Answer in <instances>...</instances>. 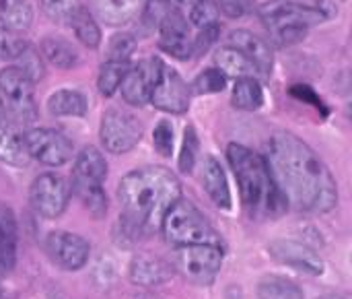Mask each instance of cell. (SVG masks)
I'll return each instance as SVG.
<instances>
[{
	"instance_id": "8",
	"label": "cell",
	"mask_w": 352,
	"mask_h": 299,
	"mask_svg": "<svg viewBox=\"0 0 352 299\" xmlns=\"http://www.w3.org/2000/svg\"><path fill=\"white\" fill-rule=\"evenodd\" d=\"M23 143L29 157L47 167H62L72 159V143L54 128H29L23 132Z\"/></svg>"
},
{
	"instance_id": "6",
	"label": "cell",
	"mask_w": 352,
	"mask_h": 299,
	"mask_svg": "<svg viewBox=\"0 0 352 299\" xmlns=\"http://www.w3.org/2000/svg\"><path fill=\"white\" fill-rule=\"evenodd\" d=\"M0 110L12 126H29L37 118L33 83L16 66L0 70Z\"/></svg>"
},
{
	"instance_id": "16",
	"label": "cell",
	"mask_w": 352,
	"mask_h": 299,
	"mask_svg": "<svg viewBox=\"0 0 352 299\" xmlns=\"http://www.w3.org/2000/svg\"><path fill=\"white\" fill-rule=\"evenodd\" d=\"M107 180V161L95 147H85L74 159L72 167V190H99Z\"/></svg>"
},
{
	"instance_id": "4",
	"label": "cell",
	"mask_w": 352,
	"mask_h": 299,
	"mask_svg": "<svg viewBox=\"0 0 352 299\" xmlns=\"http://www.w3.org/2000/svg\"><path fill=\"white\" fill-rule=\"evenodd\" d=\"M262 23L266 25L276 45H293L305 39L307 29L326 19V12L295 0H270L258 8Z\"/></svg>"
},
{
	"instance_id": "34",
	"label": "cell",
	"mask_w": 352,
	"mask_h": 299,
	"mask_svg": "<svg viewBox=\"0 0 352 299\" xmlns=\"http://www.w3.org/2000/svg\"><path fill=\"white\" fill-rule=\"evenodd\" d=\"M219 14H221V10L217 6V0H196L190 6V21L200 29L217 23Z\"/></svg>"
},
{
	"instance_id": "41",
	"label": "cell",
	"mask_w": 352,
	"mask_h": 299,
	"mask_svg": "<svg viewBox=\"0 0 352 299\" xmlns=\"http://www.w3.org/2000/svg\"><path fill=\"white\" fill-rule=\"evenodd\" d=\"M219 35H221L219 23H212V25L202 27V31H200V35L196 37V41H192V54H196V56L206 54V52L210 50V45L219 39Z\"/></svg>"
},
{
	"instance_id": "44",
	"label": "cell",
	"mask_w": 352,
	"mask_h": 299,
	"mask_svg": "<svg viewBox=\"0 0 352 299\" xmlns=\"http://www.w3.org/2000/svg\"><path fill=\"white\" fill-rule=\"evenodd\" d=\"M320 299H344V298H338V296H326V298H320Z\"/></svg>"
},
{
	"instance_id": "13",
	"label": "cell",
	"mask_w": 352,
	"mask_h": 299,
	"mask_svg": "<svg viewBox=\"0 0 352 299\" xmlns=\"http://www.w3.org/2000/svg\"><path fill=\"white\" fill-rule=\"evenodd\" d=\"M159 48L179 60H186L192 56V39H190V29L188 21L177 4L169 8V12L163 17L159 23Z\"/></svg>"
},
{
	"instance_id": "42",
	"label": "cell",
	"mask_w": 352,
	"mask_h": 299,
	"mask_svg": "<svg viewBox=\"0 0 352 299\" xmlns=\"http://www.w3.org/2000/svg\"><path fill=\"white\" fill-rule=\"evenodd\" d=\"M217 6L229 19H241L252 10V0H217Z\"/></svg>"
},
{
	"instance_id": "45",
	"label": "cell",
	"mask_w": 352,
	"mask_h": 299,
	"mask_svg": "<svg viewBox=\"0 0 352 299\" xmlns=\"http://www.w3.org/2000/svg\"><path fill=\"white\" fill-rule=\"evenodd\" d=\"M0 299H6V296H4V291L0 289Z\"/></svg>"
},
{
	"instance_id": "15",
	"label": "cell",
	"mask_w": 352,
	"mask_h": 299,
	"mask_svg": "<svg viewBox=\"0 0 352 299\" xmlns=\"http://www.w3.org/2000/svg\"><path fill=\"white\" fill-rule=\"evenodd\" d=\"M270 256L280 262L287 265L299 273L318 277L324 273V260L320 258V254L316 250H311L309 246L301 244V242H293V240H276L268 246Z\"/></svg>"
},
{
	"instance_id": "38",
	"label": "cell",
	"mask_w": 352,
	"mask_h": 299,
	"mask_svg": "<svg viewBox=\"0 0 352 299\" xmlns=\"http://www.w3.org/2000/svg\"><path fill=\"white\" fill-rule=\"evenodd\" d=\"M136 50V39L130 35V33H120L116 35L111 41H109V60H122V62H128V58L134 54Z\"/></svg>"
},
{
	"instance_id": "17",
	"label": "cell",
	"mask_w": 352,
	"mask_h": 299,
	"mask_svg": "<svg viewBox=\"0 0 352 299\" xmlns=\"http://www.w3.org/2000/svg\"><path fill=\"white\" fill-rule=\"evenodd\" d=\"M229 43L231 48L239 50L241 54H245L258 68V72L268 74L272 70V48L258 35H254L248 29H235L229 33Z\"/></svg>"
},
{
	"instance_id": "21",
	"label": "cell",
	"mask_w": 352,
	"mask_h": 299,
	"mask_svg": "<svg viewBox=\"0 0 352 299\" xmlns=\"http://www.w3.org/2000/svg\"><path fill=\"white\" fill-rule=\"evenodd\" d=\"M29 159L31 157L25 149L23 136L16 134L12 124L0 116V161L12 167H27Z\"/></svg>"
},
{
	"instance_id": "9",
	"label": "cell",
	"mask_w": 352,
	"mask_h": 299,
	"mask_svg": "<svg viewBox=\"0 0 352 299\" xmlns=\"http://www.w3.org/2000/svg\"><path fill=\"white\" fill-rule=\"evenodd\" d=\"M29 203L43 219H58L70 203V184L58 174H41L29 188Z\"/></svg>"
},
{
	"instance_id": "3",
	"label": "cell",
	"mask_w": 352,
	"mask_h": 299,
	"mask_svg": "<svg viewBox=\"0 0 352 299\" xmlns=\"http://www.w3.org/2000/svg\"><path fill=\"white\" fill-rule=\"evenodd\" d=\"M227 159L237 178L241 203L252 217H278L287 209L289 203L278 190L262 155L243 145L231 143L227 147Z\"/></svg>"
},
{
	"instance_id": "14",
	"label": "cell",
	"mask_w": 352,
	"mask_h": 299,
	"mask_svg": "<svg viewBox=\"0 0 352 299\" xmlns=\"http://www.w3.org/2000/svg\"><path fill=\"white\" fill-rule=\"evenodd\" d=\"M161 62H163L161 58H151V60H142L134 66H128V70L120 83L122 97L128 105L140 107L148 101Z\"/></svg>"
},
{
	"instance_id": "36",
	"label": "cell",
	"mask_w": 352,
	"mask_h": 299,
	"mask_svg": "<svg viewBox=\"0 0 352 299\" xmlns=\"http://www.w3.org/2000/svg\"><path fill=\"white\" fill-rule=\"evenodd\" d=\"M27 45L29 43L23 39V35L0 27V60H16Z\"/></svg>"
},
{
	"instance_id": "5",
	"label": "cell",
	"mask_w": 352,
	"mask_h": 299,
	"mask_svg": "<svg viewBox=\"0 0 352 299\" xmlns=\"http://www.w3.org/2000/svg\"><path fill=\"white\" fill-rule=\"evenodd\" d=\"M161 231L173 248L184 246H223L221 236L210 225V221L198 211V207L186 198H177L161 219Z\"/></svg>"
},
{
	"instance_id": "28",
	"label": "cell",
	"mask_w": 352,
	"mask_h": 299,
	"mask_svg": "<svg viewBox=\"0 0 352 299\" xmlns=\"http://www.w3.org/2000/svg\"><path fill=\"white\" fill-rule=\"evenodd\" d=\"M68 25L74 29V35L78 37V41L85 48H89V50H97L99 48V43H101V29H99L95 17L85 6H80L74 12V17L70 19Z\"/></svg>"
},
{
	"instance_id": "10",
	"label": "cell",
	"mask_w": 352,
	"mask_h": 299,
	"mask_svg": "<svg viewBox=\"0 0 352 299\" xmlns=\"http://www.w3.org/2000/svg\"><path fill=\"white\" fill-rule=\"evenodd\" d=\"M190 85L182 79V74L175 68L167 66L165 62H161L148 101L161 112L186 114L190 107Z\"/></svg>"
},
{
	"instance_id": "18",
	"label": "cell",
	"mask_w": 352,
	"mask_h": 299,
	"mask_svg": "<svg viewBox=\"0 0 352 299\" xmlns=\"http://www.w3.org/2000/svg\"><path fill=\"white\" fill-rule=\"evenodd\" d=\"M173 277V265L163 258L140 254L130 265V279L140 287H157L167 283Z\"/></svg>"
},
{
	"instance_id": "1",
	"label": "cell",
	"mask_w": 352,
	"mask_h": 299,
	"mask_svg": "<svg viewBox=\"0 0 352 299\" xmlns=\"http://www.w3.org/2000/svg\"><path fill=\"white\" fill-rule=\"evenodd\" d=\"M266 163L285 200L299 211L330 213L338 203V186L326 161L299 136L276 132Z\"/></svg>"
},
{
	"instance_id": "32",
	"label": "cell",
	"mask_w": 352,
	"mask_h": 299,
	"mask_svg": "<svg viewBox=\"0 0 352 299\" xmlns=\"http://www.w3.org/2000/svg\"><path fill=\"white\" fill-rule=\"evenodd\" d=\"M16 68L35 85L39 79H43V74H45V68H43V62H41V56H39V52L35 50V48H31V45H27L19 56H16Z\"/></svg>"
},
{
	"instance_id": "20",
	"label": "cell",
	"mask_w": 352,
	"mask_h": 299,
	"mask_svg": "<svg viewBox=\"0 0 352 299\" xmlns=\"http://www.w3.org/2000/svg\"><path fill=\"white\" fill-rule=\"evenodd\" d=\"M142 0H93L95 14L111 27H122L140 12Z\"/></svg>"
},
{
	"instance_id": "11",
	"label": "cell",
	"mask_w": 352,
	"mask_h": 299,
	"mask_svg": "<svg viewBox=\"0 0 352 299\" xmlns=\"http://www.w3.org/2000/svg\"><path fill=\"white\" fill-rule=\"evenodd\" d=\"M99 136H101L105 151H109L113 155L128 153L140 143L142 124L132 114H126L122 110H109V112H105V116L101 120Z\"/></svg>"
},
{
	"instance_id": "39",
	"label": "cell",
	"mask_w": 352,
	"mask_h": 299,
	"mask_svg": "<svg viewBox=\"0 0 352 299\" xmlns=\"http://www.w3.org/2000/svg\"><path fill=\"white\" fill-rule=\"evenodd\" d=\"M76 196L80 198V203L89 209V213L93 217H103L107 211V196L103 192V188L99 190H80L76 192Z\"/></svg>"
},
{
	"instance_id": "23",
	"label": "cell",
	"mask_w": 352,
	"mask_h": 299,
	"mask_svg": "<svg viewBox=\"0 0 352 299\" xmlns=\"http://www.w3.org/2000/svg\"><path fill=\"white\" fill-rule=\"evenodd\" d=\"M33 23V6L29 0H0V25L8 31L23 33Z\"/></svg>"
},
{
	"instance_id": "2",
	"label": "cell",
	"mask_w": 352,
	"mask_h": 299,
	"mask_svg": "<svg viewBox=\"0 0 352 299\" xmlns=\"http://www.w3.org/2000/svg\"><path fill=\"white\" fill-rule=\"evenodd\" d=\"M182 196L177 176L163 165H146L126 174L118 186L122 205V229L128 238L140 240L161 225L167 209Z\"/></svg>"
},
{
	"instance_id": "7",
	"label": "cell",
	"mask_w": 352,
	"mask_h": 299,
	"mask_svg": "<svg viewBox=\"0 0 352 299\" xmlns=\"http://www.w3.org/2000/svg\"><path fill=\"white\" fill-rule=\"evenodd\" d=\"M223 267V246H184L175 248L173 269L194 285H212Z\"/></svg>"
},
{
	"instance_id": "40",
	"label": "cell",
	"mask_w": 352,
	"mask_h": 299,
	"mask_svg": "<svg viewBox=\"0 0 352 299\" xmlns=\"http://www.w3.org/2000/svg\"><path fill=\"white\" fill-rule=\"evenodd\" d=\"M171 6H173L171 0H146L144 2V10H142L144 23L148 27H159V23L163 21V17L169 12Z\"/></svg>"
},
{
	"instance_id": "12",
	"label": "cell",
	"mask_w": 352,
	"mask_h": 299,
	"mask_svg": "<svg viewBox=\"0 0 352 299\" xmlns=\"http://www.w3.org/2000/svg\"><path fill=\"white\" fill-rule=\"evenodd\" d=\"M45 250L52 262L62 271H78L91 256L89 242L72 231H52L45 240Z\"/></svg>"
},
{
	"instance_id": "26",
	"label": "cell",
	"mask_w": 352,
	"mask_h": 299,
	"mask_svg": "<svg viewBox=\"0 0 352 299\" xmlns=\"http://www.w3.org/2000/svg\"><path fill=\"white\" fill-rule=\"evenodd\" d=\"M41 54L45 56V60L58 68H74L78 64V54L76 50L72 48V43H68L66 39L62 37H56V35H50V37H43L41 39V45H39Z\"/></svg>"
},
{
	"instance_id": "22",
	"label": "cell",
	"mask_w": 352,
	"mask_h": 299,
	"mask_svg": "<svg viewBox=\"0 0 352 299\" xmlns=\"http://www.w3.org/2000/svg\"><path fill=\"white\" fill-rule=\"evenodd\" d=\"M47 112L56 118H82L87 114V99L74 89H60L50 95Z\"/></svg>"
},
{
	"instance_id": "33",
	"label": "cell",
	"mask_w": 352,
	"mask_h": 299,
	"mask_svg": "<svg viewBox=\"0 0 352 299\" xmlns=\"http://www.w3.org/2000/svg\"><path fill=\"white\" fill-rule=\"evenodd\" d=\"M39 4L52 21L62 25H68L74 12L80 8L78 0H39Z\"/></svg>"
},
{
	"instance_id": "27",
	"label": "cell",
	"mask_w": 352,
	"mask_h": 299,
	"mask_svg": "<svg viewBox=\"0 0 352 299\" xmlns=\"http://www.w3.org/2000/svg\"><path fill=\"white\" fill-rule=\"evenodd\" d=\"M231 103H233V107L243 110V112H254V110L262 107V103H264L262 85L254 76L237 79V83L233 87V95H231Z\"/></svg>"
},
{
	"instance_id": "19",
	"label": "cell",
	"mask_w": 352,
	"mask_h": 299,
	"mask_svg": "<svg viewBox=\"0 0 352 299\" xmlns=\"http://www.w3.org/2000/svg\"><path fill=\"white\" fill-rule=\"evenodd\" d=\"M202 186L208 194V198L219 209H231V188L225 176V169L214 157H206L202 165Z\"/></svg>"
},
{
	"instance_id": "37",
	"label": "cell",
	"mask_w": 352,
	"mask_h": 299,
	"mask_svg": "<svg viewBox=\"0 0 352 299\" xmlns=\"http://www.w3.org/2000/svg\"><path fill=\"white\" fill-rule=\"evenodd\" d=\"M153 145L161 157H171V153H173V124L169 120H161L155 126Z\"/></svg>"
},
{
	"instance_id": "24",
	"label": "cell",
	"mask_w": 352,
	"mask_h": 299,
	"mask_svg": "<svg viewBox=\"0 0 352 299\" xmlns=\"http://www.w3.org/2000/svg\"><path fill=\"white\" fill-rule=\"evenodd\" d=\"M214 64L225 76H235V79L254 76L258 72L256 64L235 48H221L214 54Z\"/></svg>"
},
{
	"instance_id": "31",
	"label": "cell",
	"mask_w": 352,
	"mask_h": 299,
	"mask_svg": "<svg viewBox=\"0 0 352 299\" xmlns=\"http://www.w3.org/2000/svg\"><path fill=\"white\" fill-rule=\"evenodd\" d=\"M227 87V76L219 68H206L202 70L190 85V93L194 95H208L219 93Z\"/></svg>"
},
{
	"instance_id": "29",
	"label": "cell",
	"mask_w": 352,
	"mask_h": 299,
	"mask_svg": "<svg viewBox=\"0 0 352 299\" xmlns=\"http://www.w3.org/2000/svg\"><path fill=\"white\" fill-rule=\"evenodd\" d=\"M260 299H303V289L287 277L270 275L258 283Z\"/></svg>"
},
{
	"instance_id": "35",
	"label": "cell",
	"mask_w": 352,
	"mask_h": 299,
	"mask_svg": "<svg viewBox=\"0 0 352 299\" xmlns=\"http://www.w3.org/2000/svg\"><path fill=\"white\" fill-rule=\"evenodd\" d=\"M196 155H198V134H196L194 126H188L186 128V134H184L182 153H179V169L184 174H190L194 169Z\"/></svg>"
},
{
	"instance_id": "30",
	"label": "cell",
	"mask_w": 352,
	"mask_h": 299,
	"mask_svg": "<svg viewBox=\"0 0 352 299\" xmlns=\"http://www.w3.org/2000/svg\"><path fill=\"white\" fill-rule=\"evenodd\" d=\"M128 62L122 60H107L101 64L99 68V76H97V89L103 97H111L116 95V91L120 89V83L128 70Z\"/></svg>"
},
{
	"instance_id": "46",
	"label": "cell",
	"mask_w": 352,
	"mask_h": 299,
	"mask_svg": "<svg viewBox=\"0 0 352 299\" xmlns=\"http://www.w3.org/2000/svg\"><path fill=\"white\" fill-rule=\"evenodd\" d=\"M0 116H2V110H0Z\"/></svg>"
},
{
	"instance_id": "43",
	"label": "cell",
	"mask_w": 352,
	"mask_h": 299,
	"mask_svg": "<svg viewBox=\"0 0 352 299\" xmlns=\"http://www.w3.org/2000/svg\"><path fill=\"white\" fill-rule=\"evenodd\" d=\"M171 2H173V4H190V6H192L196 0H171Z\"/></svg>"
},
{
	"instance_id": "25",
	"label": "cell",
	"mask_w": 352,
	"mask_h": 299,
	"mask_svg": "<svg viewBox=\"0 0 352 299\" xmlns=\"http://www.w3.org/2000/svg\"><path fill=\"white\" fill-rule=\"evenodd\" d=\"M16 262V225L10 211L0 213V275L12 271Z\"/></svg>"
}]
</instances>
